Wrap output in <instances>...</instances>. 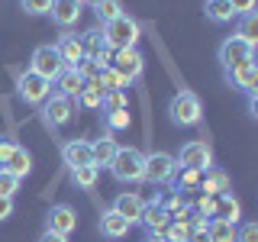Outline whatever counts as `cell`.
I'll use <instances>...</instances> for the list:
<instances>
[{
    "label": "cell",
    "instance_id": "484cf974",
    "mask_svg": "<svg viewBox=\"0 0 258 242\" xmlns=\"http://www.w3.org/2000/svg\"><path fill=\"white\" fill-rule=\"evenodd\" d=\"M78 107H84V110H100V103H103V91H100V84H97V78L94 81H84V87H81V94H78Z\"/></svg>",
    "mask_w": 258,
    "mask_h": 242
},
{
    "label": "cell",
    "instance_id": "f546056e",
    "mask_svg": "<svg viewBox=\"0 0 258 242\" xmlns=\"http://www.w3.org/2000/svg\"><path fill=\"white\" fill-rule=\"evenodd\" d=\"M100 123L110 129V133H119V129L133 126V113L129 110H100Z\"/></svg>",
    "mask_w": 258,
    "mask_h": 242
},
{
    "label": "cell",
    "instance_id": "4316f807",
    "mask_svg": "<svg viewBox=\"0 0 258 242\" xmlns=\"http://www.w3.org/2000/svg\"><path fill=\"white\" fill-rule=\"evenodd\" d=\"M236 20H239L236 36H239V39H245L248 45H255V48H258V10L242 13V16H236Z\"/></svg>",
    "mask_w": 258,
    "mask_h": 242
},
{
    "label": "cell",
    "instance_id": "ab89813d",
    "mask_svg": "<svg viewBox=\"0 0 258 242\" xmlns=\"http://www.w3.org/2000/svg\"><path fill=\"white\" fill-rule=\"evenodd\" d=\"M255 4H258V0H229V7H232V16L252 13V10H255Z\"/></svg>",
    "mask_w": 258,
    "mask_h": 242
},
{
    "label": "cell",
    "instance_id": "8992f818",
    "mask_svg": "<svg viewBox=\"0 0 258 242\" xmlns=\"http://www.w3.org/2000/svg\"><path fill=\"white\" fill-rule=\"evenodd\" d=\"M177 171V161L171 152H149L145 155V168H142V181L152 184V188H161V184H171V177Z\"/></svg>",
    "mask_w": 258,
    "mask_h": 242
},
{
    "label": "cell",
    "instance_id": "7a4b0ae2",
    "mask_svg": "<svg viewBox=\"0 0 258 242\" xmlns=\"http://www.w3.org/2000/svg\"><path fill=\"white\" fill-rule=\"evenodd\" d=\"M168 119L177 126V129H190V126H200L204 119V103L194 91H177L171 100H168Z\"/></svg>",
    "mask_w": 258,
    "mask_h": 242
},
{
    "label": "cell",
    "instance_id": "6da1fadb",
    "mask_svg": "<svg viewBox=\"0 0 258 242\" xmlns=\"http://www.w3.org/2000/svg\"><path fill=\"white\" fill-rule=\"evenodd\" d=\"M142 168H145V155L139 149H133V145H119L113 161L107 165V171L113 181L119 184H139L142 181Z\"/></svg>",
    "mask_w": 258,
    "mask_h": 242
},
{
    "label": "cell",
    "instance_id": "8fae6325",
    "mask_svg": "<svg viewBox=\"0 0 258 242\" xmlns=\"http://www.w3.org/2000/svg\"><path fill=\"white\" fill-rule=\"evenodd\" d=\"M248 58H255V45H248L245 39H239V36L223 39L220 48H216V62L223 65V71L226 68H236V65L248 62Z\"/></svg>",
    "mask_w": 258,
    "mask_h": 242
},
{
    "label": "cell",
    "instance_id": "d6986e66",
    "mask_svg": "<svg viewBox=\"0 0 258 242\" xmlns=\"http://www.w3.org/2000/svg\"><path fill=\"white\" fill-rule=\"evenodd\" d=\"M200 191H204V197H220V194H232V181L229 174L223 171V168L210 165L204 177H200Z\"/></svg>",
    "mask_w": 258,
    "mask_h": 242
},
{
    "label": "cell",
    "instance_id": "e575fe53",
    "mask_svg": "<svg viewBox=\"0 0 258 242\" xmlns=\"http://www.w3.org/2000/svg\"><path fill=\"white\" fill-rule=\"evenodd\" d=\"M100 110H129V97H126V91H107V94H103Z\"/></svg>",
    "mask_w": 258,
    "mask_h": 242
},
{
    "label": "cell",
    "instance_id": "7c38bea8",
    "mask_svg": "<svg viewBox=\"0 0 258 242\" xmlns=\"http://www.w3.org/2000/svg\"><path fill=\"white\" fill-rule=\"evenodd\" d=\"M45 229L58 232V236H71L78 229V210L71 204H52L45 213Z\"/></svg>",
    "mask_w": 258,
    "mask_h": 242
},
{
    "label": "cell",
    "instance_id": "2e32d148",
    "mask_svg": "<svg viewBox=\"0 0 258 242\" xmlns=\"http://www.w3.org/2000/svg\"><path fill=\"white\" fill-rule=\"evenodd\" d=\"M81 13H84L81 0H52V10H48V16H52V23L58 29H71L81 20Z\"/></svg>",
    "mask_w": 258,
    "mask_h": 242
},
{
    "label": "cell",
    "instance_id": "4fadbf2b",
    "mask_svg": "<svg viewBox=\"0 0 258 242\" xmlns=\"http://www.w3.org/2000/svg\"><path fill=\"white\" fill-rule=\"evenodd\" d=\"M110 210H116L129 226H136V223H139V216H142V210H145V197H142V194H136V191H119L116 197H113Z\"/></svg>",
    "mask_w": 258,
    "mask_h": 242
},
{
    "label": "cell",
    "instance_id": "d590c367",
    "mask_svg": "<svg viewBox=\"0 0 258 242\" xmlns=\"http://www.w3.org/2000/svg\"><path fill=\"white\" fill-rule=\"evenodd\" d=\"M23 13L26 16H48V10H52V0H20Z\"/></svg>",
    "mask_w": 258,
    "mask_h": 242
},
{
    "label": "cell",
    "instance_id": "f6af8a7d",
    "mask_svg": "<svg viewBox=\"0 0 258 242\" xmlns=\"http://www.w3.org/2000/svg\"><path fill=\"white\" fill-rule=\"evenodd\" d=\"M100 0H81V7H97Z\"/></svg>",
    "mask_w": 258,
    "mask_h": 242
},
{
    "label": "cell",
    "instance_id": "ee69618b",
    "mask_svg": "<svg viewBox=\"0 0 258 242\" xmlns=\"http://www.w3.org/2000/svg\"><path fill=\"white\" fill-rule=\"evenodd\" d=\"M248 113H252V116H258V94L248 97Z\"/></svg>",
    "mask_w": 258,
    "mask_h": 242
},
{
    "label": "cell",
    "instance_id": "4dcf8cb0",
    "mask_svg": "<svg viewBox=\"0 0 258 242\" xmlns=\"http://www.w3.org/2000/svg\"><path fill=\"white\" fill-rule=\"evenodd\" d=\"M207 239H210V242H236V223L210 220V223H207Z\"/></svg>",
    "mask_w": 258,
    "mask_h": 242
},
{
    "label": "cell",
    "instance_id": "1f68e13d",
    "mask_svg": "<svg viewBox=\"0 0 258 242\" xmlns=\"http://www.w3.org/2000/svg\"><path fill=\"white\" fill-rule=\"evenodd\" d=\"M97 84H100L103 94H107V91H126V87H129L126 81L110 68V65H103V68H100V75H97Z\"/></svg>",
    "mask_w": 258,
    "mask_h": 242
},
{
    "label": "cell",
    "instance_id": "603a6c76",
    "mask_svg": "<svg viewBox=\"0 0 258 242\" xmlns=\"http://www.w3.org/2000/svg\"><path fill=\"white\" fill-rule=\"evenodd\" d=\"M81 87H84V81H81V75L75 68H64L61 75H58V81L52 84V91L55 94H61V97H68L71 103L78 100V94H81Z\"/></svg>",
    "mask_w": 258,
    "mask_h": 242
},
{
    "label": "cell",
    "instance_id": "ba28073f",
    "mask_svg": "<svg viewBox=\"0 0 258 242\" xmlns=\"http://www.w3.org/2000/svg\"><path fill=\"white\" fill-rule=\"evenodd\" d=\"M223 81L232 87V91H239V94H245V97L258 94V65H255V58L242 62V65H236V68H226L223 71Z\"/></svg>",
    "mask_w": 258,
    "mask_h": 242
},
{
    "label": "cell",
    "instance_id": "d6a6232c",
    "mask_svg": "<svg viewBox=\"0 0 258 242\" xmlns=\"http://www.w3.org/2000/svg\"><path fill=\"white\" fill-rule=\"evenodd\" d=\"M97 20H100V26H107L110 20H116V16H123V0H100V4L94 7Z\"/></svg>",
    "mask_w": 258,
    "mask_h": 242
},
{
    "label": "cell",
    "instance_id": "83f0119b",
    "mask_svg": "<svg viewBox=\"0 0 258 242\" xmlns=\"http://www.w3.org/2000/svg\"><path fill=\"white\" fill-rule=\"evenodd\" d=\"M68 177H71V184H75L78 191H94L97 181H100V168L84 165V168H75V171H68Z\"/></svg>",
    "mask_w": 258,
    "mask_h": 242
},
{
    "label": "cell",
    "instance_id": "e0dca14e",
    "mask_svg": "<svg viewBox=\"0 0 258 242\" xmlns=\"http://www.w3.org/2000/svg\"><path fill=\"white\" fill-rule=\"evenodd\" d=\"M61 161L68 165V171L84 168V165H94V161H91V142H87V139H68V142H61Z\"/></svg>",
    "mask_w": 258,
    "mask_h": 242
},
{
    "label": "cell",
    "instance_id": "bcb514c9",
    "mask_svg": "<svg viewBox=\"0 0 258 242\" xmlns=\"http://www.w3.org/2000/svg\"><path fill=\"white\" fill-rule=\"evenodd\" d=\"M145 242H165L161 236H145Z\"/></svg>",
    "mask_w": 258,
    "mask_h": 242
},
{
    "label": "cell",
    "instance_id": "74e56055",
    "mask_svg": "<svg viewBox=\"0 0 258 242\" xmlns=\"http://www.w3.org/2000/svg\"><path fill=\"white\" fill-rule=\"evenodd\" d=\"M236 242H258V223L236 226Z\"/></svg>",
    "mask_w": 258,
    "mask_h": 242
},
{
    "label": "cell",
    "instance_id": "44dd1931",
    "mask_svg": "<svg viewBox=\"0 0 258 242\" xmlns=\"http://www.w3.org/2000/svg\"><path fill=\"white\" fill-rule=\"evenodd\" d=\"M97 229L103 232V239H126L133 226H129L123 216L116 213V210H110V207H107V210L100 213V223H97Z\"/></svg>",
    "mask_w": 258,
    "mask_h": 242
},
{
    "label": "cell",
    "instance_id": "52a82bcc",
    "mask_svg": "<svg viewBox=\"0 0 258 242\" xmlns=\"http://www.w3.org/2000/svg\"><path fill=\"white\" fill-rule=\"evenodd\" d=\"M39 113H42V126L45 129H61V126H68L71 123V116H75V103L68 100V97H61V94H48V100L39 107Z\"/></svg>",
    "mask_w": 258,
    "mask_h": 242
},
{
    "label": "cell",
    "instance_id": "ffe728a7",
    "mask_svg": "<svg viewBox=\"0 0 258 242\" xmlns=\"http://www.w3.org/2000/svg\"><path fill=\"white\" fill-rule=\"evenodd\" d=\"M239 216H242V204H239L236 194H220V197H213V213H210V220H226V223L239 226Z\"/></svg>",
    "mask_w": 258,
    "mask_h": 242
},
{
    "label": "cell",
    "instance_id": "30bf717a",
    "mask_svg": "<svg viewBox=\"0 0 258 242\" xmlns=\"http://www.w3.org/2000/svg\"><path fill=\"white\" fill-rule=\"evenodd\" d=\"M174 161L181 168H197V171H207V168L213 165V149H210V142H204V139H190V142H184L181 149H177Z\"/></svg>",
    "mask_w": 258,
    "mask_h": 242
},
{
    "label": "cell",
    "instance_id": "b9f144b4",
    "mask_svg": "<svg viewBox=\"0 0 258 242\" xmlns=\"http://www.w3.org/2000/svg\"><path fill=\"white\" fill-rule=\"evenodd\" d=\"M36 242H71L68 236H58V232H48V229H42V236H39Z\"/></svg>",
    "mask_w": 258,
    "mask_h": 242
},
{
    "label": "cell",
    "instance_id": "7bdbcfd3",
    "mask_svg": "<svg viewBox=\"0 0 258 242\" xmlns=\"http://www.w3.org/2000/svg\"><path fill=\"white\" fill-rule=\"evenodd\" d=\"M184 242H210V239H207V232H194V229H190V236L184 239Z\"/></svg>",
    "mask_w": 258,
    "mask_h": 242
},
{
    "label": "cell",
    "instance_id": "5b68a950",
    "mask_svg": "<svg viewBox=\"0 0 258 242\" xmlns=\"http://www.w3.org/2000/svg\"><path fill=\"white\" fill-rule=\"evenodd\" d=\"M52 94V84L45 78H39L36 71H16V97H20L26 107H42Z\"/></svg>",
    "mask_w": 258,
    "mask_h": 242
},
{
    "label": "cell",
    "instance_id": "f1b7e54d",
    "mask_svg": "<svg viewBox=\"0 0 258 242\" xmlns=\"http://www.w3.org/2000/svg\"><path fill=\"white\" fill-rule=\"evenodd\" d=\"M204 13H207V20H210V23H216V26H226V23L236 20V16H232L229 0H207Z\"/></svg>",
    "mask_w": 258,
    "mask_h": 242
},
{
    "label": "cell",
    "instance_id": "ac0fdd59",
    "mask_svg": "<svg viewBox=\"0 0 258 242\" xmlns=\"http://www.w3.org/2000/svg\"><path fill=\"white\" fill-rule=\"evenodd\" d=\"M168 223H171V216H168L155 200H145V210H142V216H139V223H136V226H142L145 236H161Z\"/></svg>",
    "mask_w": 258,
    "mask_h": 242
},
{
    "label": "cell",
    "instance_id": "9c48e42d",
    "mask_svg": "<svg viewBox=\"0 0 258 242\" xmlns=\"http://www.w3.org/2000/svg\"><path fill=\"white\" fill-rule=\"evenodd\" d=\"M29 71H36L39 78H45L48 84H55L58 75L64 71V62L58 58L55 45H39L36 52H32V58H29Z\"/></svg>",
    "mask_w": 258,
    "mask_h": 242
},
{
    "label": "cell",
    "instance_id": "cb8c5ba5",
    "mask_svg": "<svg viewBox=\"0 0 258 242\" xmlns=\"http://www.w3.org/2000/svg\"><path fill=\"white\" fill-rule=\"evenodd\" d=\"M4 171H10L13 177H29V171H32V152L29 149H23V145H16L13 149V155L7 158V165H4Z\"/></svg>",
    "mask_w": 258,
    "mask_h": 242
},
{
    "label": "cell",
    "instance_id": "8d00e7d4",
    "mask_svg": "<svg viewBox=\"0 0 258 242\" xmlns=\"http://www.w3.org/2000/svg\"><path fill=\"white\" fill-rule=\"evenodd\" d=\"M16 191H20V177L0 168V197H16Z\"/></svg>",
    "mask_w": 258,
    "mask_h": 242
},
{
    "label": "cell",
    "instance_id": "60d3db41",
    "mask_svg": "<svg viewBox=\"0 0 258 242\" xmlns=\"http://www.w3.org/2000/svg\"><path fill=\"white\" fill-rule=\"evenodd\" d=\"M13 210H16L13 197H0V223H4V220H10V216H13Z\"/></svg>",
    "mask_w": 258,
    "mask_h": 242
},
{
    "label": "cell",
    "instance_id": "f35d334b",
    "mask_svg": "<svg viewBox=\"0 0 258 242\" xmlns=\"http://www.w3.org/2000/svg\"><path fill=\"white\" fill-rule=\"evenodd\" d=\"M16 145H20L16 139H10V136H0V168L7 165V158L13 155V149H16Z\"/></svg>",
    "mask_w": 258,
    "mask_h": 242
},
{
    "label": "cell",
    "instance_id": "836d02e7",
    "mask_svg": "<svg viewBox=\"0 0 258 242\" xmlns=\"http://www.w3.org/2000/svg\"><path fill=\"white\" fill-rule=\"evenodd\" d=\"M190 236V223L187 220H171L165 226V232H161V239L165 242H184Z\"/></svg>",
    "mask_w": 258,
    "mask_h": 242
},
{
    "label": "cell",
    "instance_id": "9a60e30c",
    "mask_svg": "<svg viewBox=\"0 0 258 242\" xmlns=\"http://www.w3.org/2000/svg\"><path fill=\"white\" fill-rule=\"evenodd\" d=\"M55 52H58V58L64 62V68H78L81 62H84V48H81V36L71 29H64L58 36V42H55Z\"/></svg>",
    "mask_w": 258,
    "mask_h": 242
},
{
    "label": "cell",
    "instance_id": "d4e9b609",
    "mask_svg": "<svg viewBox=\"0 0 258 242\" xmlns=\"http://www.w3.org/2000/svg\"><path fill=\"white\" fill-rule=\"evenodd\" d=\"M200 177H204V171H197V168H181V165H177V171H174V177H171V191H174V194L200 191Z\"/></svg>",
    "mask_w": 258,
    "mask_h": 242
},
{
    "label": "cell",
    "instance_id": "5bb4252c",
    "mask_svg": "<svg viewBox=\"0 0 258 242\" xmlns=\"http://www.w3.org/2000/svg\"><path fill=\"white\" fill-rule=\"evenodd\" d=\"M81 48H84V58H87V62H97L100 68H103V65H107V58H110V45H107V39H103L100 26L81 32Z\"/></svg>",
    "mask_w": 258,
    "mask_h": 242
},
{
    "label": "cell",
    "instance_id": "277c9868",
    "mask_svg": "<svg viewBox=\"0 0 258 242\" xmlns=\"http://www.w3.org/2000/svg\"><path fill=\"white\" fill-rule=\"evenodd\" d=\"M100 32H103V39H107L110 52H113V48H136L142 29L129 13H123V16H116V20H110L107 26H100Z\"/></svg>",
    "mask_w": 258,
    "mask_h": 242
},
{
    "label": "cell",
    "instance_id": "7402d4cb",
    "mask_svg": "<svg viewBox=\"0 0 258 242\" xmlns=\"http://www.w3.org/2000/svg\"><path fill=\"white\" fill-rule=\"evenodd\" d=\"M116 149H119V142L113 139V133H107V136H100V139H94L91 142V161H94V168H107L110 161H113V155H116Z\"/></svg>",
    "mask_w": 258,
    "mask_h": 242
},
{
    "label": "cell",
    "instance_id": "3957f363",
    "mask_svg": "<svg viewBox=\"0 0 258 242\" xmlns=\"http://www.w3.org/2000/svg\"><path fill=\"white\" fill-rule=\"evenodd\" d=\"M107 65L126 81V84H139L142 75H145V55L139 48H113Z\"/></svg>",
    "mask_w": 258,
    "mask_h": 242
}]
</instances>
